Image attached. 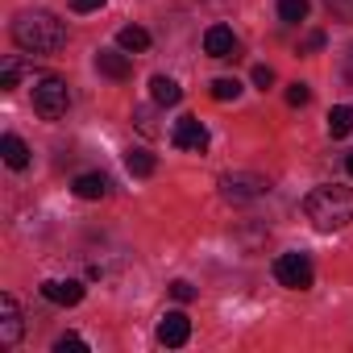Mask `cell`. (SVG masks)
<instances>
[{
    "label": "cell",
    "instance_id": "484cf974",
    "mask_svg": "<svg viewBox=\"0 0 353 353\" xmlns=\"http://www.w3.org/2000/svg\"><path fill=\"white\" fill-rule=\"evenodd\" d=\"M324 42H328V38H324V34L316 30V34H312V38L303 42V50H307V54H312V50H324Z\"/></svg>",
    "mask_w": 353,
    "mask_h": 353
},
{
    "label": "cell",
    "instance_id": "ba28073f",
    "mask_svg": "<svg viewBox=\"0 0 353 353\" xmlns=\"http://www.w3.org/2000/svg\"><path fill=\"white\" fill-rule=\"evenodd\" d=\"M188 336H192V320H188V312H166V316L158 320V341H162V345L179 349V345H188Z\"/></svg>",
    "mask_w": 353,
    "mask_h": 353
},
{
    "label": "cell",
    "instance_id": "5bb4252c",
    "mask_svg": "<svg viewBox=\"0 0 353 353\" xmlns=\"http://www.w3.org/2000/svg\"><path fill=\"white\" fill-rule=\"evenodd\" d=\"M0 154H5V166H13V170H26V166H30V145H26L17 133H5V137H0Z\"/></svg>",
    "mask_w": 353,
    "mask_h": 353
},
{
    "label": "cell",
    "instance_id": "52a82bcc",
    "mask_svg": "<svg viewBox=\"0 0 353 353\" xmlns=\"http://www.w3.org/2000/svg\"><path fill=\"white\" fill-rule=\"evenodd\" d=\"M21 328H26V320H21V303L5 291V295H0V345L13 349V345L21 341Z\"/></svg>",
    "mask_w": 353,
    "mask_h": 353
},
{
    "label": "cell",
    "instance_id": "7402d4cb",
    "mask_svg": "<svg viewBox=\"0 0 353 353\" xmlns=\"http://www.w3.org/2000/svg\"><path fill=\"white\" fill-rule=\"evenodd\" d=\"M170 295L179 299V303H192V299H196V287H192L188 279H174V283H170Z\"/></svg>",
    "mask_w": 353,
    "mask_h": 353
},
{
    "label": "cell",
    "instance_id": "2e32d148",
    "mask_svg": "<svg viewBox=\"0 0 353 353\" xmlns=\"http://www.w3.org/2000/svg\"><path fill=\"white\" fill-rule=\"evenodd\" d=\"M117 46L129 50V54H141V50H150V34H145L141 26H125V30L117 34Z\"/></svg>",
    "mask_w": 353,
    "mask_h": 353
},
{
    "label": "cell",
    "instance_id": "7c38bea8",
    "mask_svg": "<svg viewBox=\"0 0 353 353\" xmlns=\"http://www.w3.org/2000/svg\"><path fill=\"white\" fill-rule=\"evenodd\" d=\"M71 192L79 196V200H104L108 196V179L100 170H88V174H79V179L71 183Z\"/></svg>",
    "mask_w": 353,
    "mask_h": 353
},
{
    "label": "cell",
    "instance_id": "4316f807",
    "mask_svg": "<svg viewBox=\"0 0 353 353\" xmlns=\"http://www.w3.org/2000/svg\"><path fill=\"white\" fill-rule=\"evenodd\" d=\"M328 5H332L336 13H345V17H353V0H328Z\"/></svg>",
    "mask_w": 353,
    "mask_h": 353
},
{
    "label": "cell",
    "instance_id": "83f0119b",
    "mask_svg": "<svg viewBox=\"0 0 353 353\" xmlns=\"http://www.w3.org/2000/svg\"><path fill=\"white\" fill-rule=\"evenodd\" d=\"M345 83H349V88H353V50H349V54H345Z\"/></svg>",
    "mask_w": 353,
    "mask_h": 353
},
{
    "label": "cell",
    "instance_id": "f1b7e54d",
    "mask_svg": "<svg viewBox=\"0 0 353 353\" xmlns=\"http://www.w3.org/2000/svg\"><path fill=\"white\" fill-rule=\"evenodd\" d=\"M345 170H349V174H353V154H349V158H345Z\"/></svg>",
    "mask_w": 353,
    "mask_h": 353
},
{
    "label": "cell",
    "instance_id": "603a6c76",
    "mask_svg": "<svg viewBox=\"0 0 353 353\" xmlns=\"http://www.w3.org/2000/svg\"><path fill=\"white\" fill-rule=\"evenodd\" d=\"M270 83H274V71H270V67H254V88H258V92H266Z\"/></svg>",
    "mask_w": 353,
    "mask_h": 353
},
{
    "label": "cell",
    "instance_id": "44dd1931",
    "mask_svg": "<svg viewBox=\"0 0 353 353\" xmlns=\"http://www.w3.org/2000/svg\"><path fill=\"white\" fill-rule=\"evenodd\" d=\"M307 100H312V88H307V83H291V88H287V104H295V108H303Z\"/></svg>",
    "mask_w": 353,
    "mask_h": 353
},
{
    "label": "cell",
    "instance_id": "ffe728a7",
    "mask_svg": "<svg viewBox=\"0 0 353 353\" xmlns=\"http://www.w3.org/2000/svg\"><path fill=\"white\" fill-rule=\"evenodd\" d=\"M241 96V79H233V75H221V79H212V100H237Z\"/></svg>",
    "mask_w": 353,
    "mask_h": 353
},
{
    "label": "cell",
    "instance_id": "9c48e42d",
    "mask_svg": "<svg viewBox=\"0 0 353 353\" xmlns=\"http://www.w3.org/2000/svg\"><path fill=\"white\" fill-rule=\"evenodd\" d=\"M237 38H233V30L229 26H212L208 34H204V54L208 59H237Z\"/></svg>",
    "mask_w": 353,
    "mask_h": 353
},
{
    "label": "cell",
    "instance_id": "9a60e30c",
    "mask_svg": "<svg viewBox=\"0 0 353 353\" xmlns=\"http://www.w3.org/2000/svg\"><path fill=\"white\" fill-rule=\"evenodd\" d=\"M125 170L133 174V179H150V174L158 170V162H154L150 150H129V154H125Z\"/></svg>",
    "mask_w": 353,
    "mask_h": 353
},
{
    "label": "cell",
    "instance_id": "8fae6325",
    "mask_svg": "<svg viewBox=\"0 0 353 353\" xmlns=\"http://www.w3.org/2000/svg\"><path fill=\"white\" fill-rule=\"evenodd\" d=\"M96 71L108 75V79H117V83H125V79L133 75V63H129V54H121V50H100V54H96Z\"/></svg>",
    "mask_w": 353,
    "mask_h": 353
},
{
    "label": "cell",
    "instance_id": "d6986e66",
    "mask_svg": "<svg viewBox=\"0 0 353 353\" xmlns=\"http://www.w3.org/2000/svg\"><path fill=\"white\" fill-rule=\"evenodd\" d=\"M307 13H312V5H307V0H279V17H283L287 26H299V21H307Z\"/></svg>",
    "mask_w": 353,
    "mask_h": 353
},
{
    "label": "cell",
    "instance_id": "d4e9b609",
    "mask_svg": "<svg viewBox=\"0 0 353 353\" xmlns=\"http://www.w3.org/2000/svg\"><path fill=\"white\" fill-rule=\"evenodd\" d=\"M71 9L75 13H96V9H104V0H71Z\"/></svg>",
    "mask_w": 353,
    "mask_h": 353
},
{
    "label": "cell",
    "instance_id": "e0dca14e",
    "mask_svg": "<svg viewBox=\"0 0 353 353\" xmlns=\"http://www.w3.org/2000/svg\"><path fill=\"white\" fill-rule=\"evenodd\" d=\"M328 133L332 137H349L353 133V104H336L328 112Z\"/></svg>",
    "mask_w": 353,
    "mask_h": 353
},
{
    "label": "cell",
    "instance_id": "277c9868",
    "mask_svg": "<svg viewBox=\"0 0 353 353\" xmlns=\"http://www.w3.org/2000/svg\"><path fill=\"white\" fill-rule=\"evenodd\" d=\"M274 279H279V287H287V291H307L312 279H316L312 258H307V254H279V262H274Z\"/></svg>",
    "mask_w": 353,
    "mask_h": 353
},
{
    "label": "cell",
    "instance_id": "cb8c5ba5",
    "mask_svg": "<svg viewBox=\"0 0 353 353\" xmlns=\"http://www.w3.org/2000/svg\"><path fill=\"white\" fill-rule=\"evenodd\" d=\"M54 349H88V341H83V336H75V332H67V336H59V341H54Z\"/></svg>",
    "mask_w": 353,
    "mask_h": 353
},
{
    "label": "cell",
    "instance_id": "5b68a950",
    "mask_svg": "<svg viewBox=\"0 0 353 353\" xmlns=\"http://www.w3.org/2000/svg\"><path fill=\"white\" fill-rule=\"evenodd\" d=\"M266 179L262 174H254V170H237V174H225L221 179V196L229 200V204H250V200H258V196H266Z\"/></svg>",
    "mask_w": 353,
    "mask_h": 353
},
{
    "label": "cell",
    "instance_id": "3957f363",
    "mask_svg": "<svg viewBox=\"0 0 353 353\" xmlns=\"http://www.w3.org/2000/svg\"><path fill=\"white\" fill-rule=\"evenodd\" d=\"M67 104H71L67 79H59V75H38V83H34V112H38L42 121H59V117H67Z\"/></svg>",
    "mask_w": 353,
    "mask_h": 353
},
{
    "label": "cell",
    "instance_id": "8992f818",
    "mask_svg": "<svg viewBox=\"0 0 353 353\" xmlns=\"http://www.w3.org/2000/svg\"><path fill=\"white\" fill-rule=\"evenodd\" d=\"M170 145L174 150H188V154H204L208 150V129L196 117H179L170 125Z\"/></svg>",
    "mask_w": 353,
    "mask_h": 353
},
{
    "label": "cell",
    "instance_id": "4fadbf2b",
    "mask_svg": "<svg viewBox=\"0 0 353 353\" xmlns=\"http://www.w3.org/2000/svg\"><path fill=\"white\" fill-rule=\"evenodd\" d=\"M150 96H154V104H162V108H174V104L183 100V88L174 83L170 75H154V79H150Z\"/></svg>",
    "mask_w": 353,
    "mask_h": 353
},
{
    "label": "cell",
    "instance_id": "6da1fadb",
    "mask_svg": "<svg viewBox=\"0 0 353 353\" xmlns=\"http://www.w3.org/2000/svg\"><path fill=\"white\" fill-rule=\"evenodd\" d=\"M303 212L307 221L320 229V233H336L353 221V192L341 188V183H324V188H312L307 200H303Z\"/></svg>",
    "mask_w": 353,
    "mask_h": 353
},
{
    "label": "cell",
    "instance_id": "7a4b0ae2",
    "mask_svg": "<svg viewBox=\"0 0 353 353\" xmlns=\"http://www.w3.org/2000/svg\"><path fill=\"white\" fill-rule=\"evenodd\" d=\"M13 42L30 54H59L67 46V26L54 13H21L13 21Z\"/></svg>",
    "mask_w": 353,
    "mask_h": 353
},
{
    "label": "cell",
    "instance_id": "ac0fdd59",
    "mask_svg": "<svg viewBox=\"0 0 353 353\" xmlns=\"http://www.w3.org/2000/svg\"><path fill=\"white\" fill-rule=\"evenodd\" d=\"M30 67H26V59H5V67H0V88H5V92H13L17 83H21V75H26Z\"/></svg>",
    "mask_w": 353,
    "mask_h": 353
},
{
    "label": "cell",
    "instance_id": "30bf717a",
    "mask_svg": "<svg viewBox=\"0 0 353 353\" xmlns=\"http://www.w3.org/2000/svg\"><path fill=\"white\" fill-rule=\"evenodd\" d=\"M42 295L50 303H59V307H75L83 299V283H75V279H46L42 283Z\"/></svg>",
    "mask_w": 353,
    "mask_h": 353
}]
</instances>
